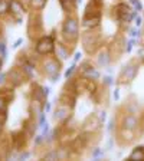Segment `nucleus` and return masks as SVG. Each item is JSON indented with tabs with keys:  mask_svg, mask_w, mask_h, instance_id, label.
Wrapping results in <instances>:
<instances>
[{
	"mask_svg": "<svg viewBox=\"0 0 144 161\" xmlns=\"http://www.w3.org/2000/svg\"><path fill=\"white\" fill-rule=\"evenodd\" d=\"M137 124H138V121L135 117H127L124 119V128H127V129H134L137 127Z\"/></svg>",
	"mask_w": 144,
	"mask_h": 161,
	"instance_id": "39448f33",
	"label": "nucleus"
},
{
	"mask_svg": "<svg viewBox=\"0 0 144 161\" xmlns=\"http://www.w3.org/2000/svg\"><path fill=\"white\" fill-rule=\"evenodd\" d=\"M52 49H53V42H52L51 38H43V39H41V40L38 42V45H36V51H38L39 53H42V55L49 53Z\"/></svg>",
	"mask_w": 144,
	"mask_h": 161,
	"instance_id": "f257e3e1",
	"label": "nucleus"
},
{
	"mask_svg": "<svg viewBox=\"0 0 144 161\" xmlns=\"http://www.w3.org/2000/svg\"><path fill=\"white\" fill-rule=\"evenodd\" d=\"M105 82H107V84H111V78H110V76H108V78H105Z\"/></svg>",
	"mask_w": 144,
	"mask_h": 161,
	"instance_id": "6ab92c4d",
	"label": "nucleus"
},
{
	"mask_svg": "<svg viewBox=\"0 0 144 161\" xmlns=\"http://www.w3.org/2000/svg\"><path fill=\"white\" fill-rule=\"evenodd\" d=\"M130 2L134 5V7H135V10L138 12V10H141V3L138 2V0H130Z\"/></svg>",
	"mask_w": 144,
	"mask_h": 161,
	"instance_id": "9b49d317",
	"label": "nucleus"
},
{
	"mask_svg": "<svg viewBox=\"0 0 144 161\" xmlns=\"http://www.w3.org/2000/svg\"><path fill=\"white\" fill-rule=\"evenodd\" d=\"M114 98L118 99V89H115V92H114Z\"/></svg>",
	"mask_w": 144,
	"mask_h": 161,
	"instance_id": "a211bd4d",
	"label": "nucleus"
},
{
	"mask_svg": "<svg viewBox=\"0 0 144 161\" xmlns=\"http://www.w3.org/2000/svg\"><path fill=\"white\" fill-rule=\"evenodd\" d=\"M0 109H2V111H5V102H3L2 99H0Z\"/></svg>",
	"mask_w": 144,
	"mask_h": 161,
	"instance_id": "2eb2a0df",
	"label": "nucleus"
},
{
	"mask_svg": "<svg viewBox=\"0 0 144 161\" xmlns=\"http://www.w3.org/2000/svg\"><path fill=\"white\" fill-rule=\"evenodd\" d=\"M0 51H2V55L5 56V53H6V52H5V45H3V43H0Z\"/></svg>",
	"mask_w": 144,
	"mask_h": 161,
	"instance_id": "4468645a",
	"label": "nucleus"
},
{
	"mask_svg": "<svg viewBox=\"0 0 144 161\" xmlns=\"http://www.w3.org/2000/svg\"><path fill=\"white\" fill-rule=\"evenodd\" d=\"M66 112H68V109H66L65 106L59 108V111H56V118H58V119H62V118H65V117H66Z\"/></svg>",
	"mask_w": 144,
	"mask_h": 161,
	"instance_id": "1a4fd4ad",
	"label": "nucleus"
},
{
	"mask_svg": "<svg viewBox=\"0 0 144 161\" xmlns=\"http://www.w3.org/2000/svg\"><path fill=\"white\" fill-rule=\"evenodd\" d=\"M98 62H99V65H104V66H105V65L108 63V55H107V53H105V55H101V58H99Z\"/></svg>",
	"mask_w": 144,
	"mask_h": 161,
	"instance_id": "9d476101",
	"label": "nucleus"
},
{
	"mask_svg": "<svg viewBox=\"0 0 144 161\" xmlns=\"http://www.w3.org/2000/svg\"><path fill=\"white\" fill-rule=\"evenodd\" d=\"M118 12H117V15H118V19L120 20H130L131 19V15H130V7L127 6V5H120L118 7Z\"/></svg>",
	"mask_w": 144,
	"mask_h": 161,
	"instance_id": "7ed1b4c3",
	"label": "nucleus"
},
{
	"mask_svg": "<svg viewBox=\"0 0 144 161\" xmlns=\"http://www.w3.org/2000/svg\"><path fill=\"white\" fill-rule=\"evenodd\" d=\"M64 33H65L66 36L76 38V35H78V23H76V20L68 19V20L65 22V26H64Z\"/></svg>",
	"mask_w": 144,
	"mask_h": 161,
	"instance_id": "f03ea898",
	"label": "nucleus"
},
{
	"mask_svg": "<svg viewBox=\"0 0 144 161\" xmlns=\"http://www.w3.org/2000/svg\"><path fill=\"white\" fill-rule=\"evenodd\" d=\"M58 66H56V63L53 62V61H51V62H48L46 63V73H49V75H55L56 72H58Z\"/></svg>",
	"mask_w": 144,
	"mask_h": 161,
	"instance_id": "423d86ee",
	"label": "nucleus"
},
{
	"mask_svg": "<svg viewBox=\"0 0 144 161\" xmlns=\"http://www.w3.org/2000/svg\"><path fill=\"white\" fill-rule=\"evenodd\" d=\"M101 119H105V112H101Z\"/></svg>",
	"mask_w": 144,
	"mask_h": 161,
	"instance_id": "aec40b11",
	"label": "nucleus"
},
{
	"mask_svg": "<svg viewBox=\"0 0 144 161\" xmlns=\"http://www.w3.org/2000/svg\"><path fill=\"white\" fill-rule=\"evenodd\" d=\"M9 9H10V2H7V0H0V15L6 13Z\"/></svg>",
	"mask_w": 144,
	"mask_h": 161,
	"instance_id": "6e6552de",
	"label": "nucleus"
},
{
	"mask_svg": "<svg viewBox=\"0 0 144 161\" xmlns=\"http://www.w3.org/2000/svg\"><path fill=\"white\" fill-rule=\"evenodd\" d=\"M58 51H59L61 59H66V52H65V49H64V48H61V46H58Z\"/></svg>",
	"mask_w": 144,
	"mask_h": 161,
	"instance_id": "f8f14e48",
	"label": "nucleus"
},
{
	"mask_svg": "<svg viewBox=\"0 0 144 161\" xmlns=\"http://www.w3.org/2000/svg\"><path fill=\"white\" fill-rule=\"evenodd\" d=\"M135 72H137V68L130 65V66H125V69H124V72H122V76L127 78V81H131V79L135 76Z\"/></svg>",
	"mask_w": 144,
	"mask_h": 161,
	"instance_id": "20e7f679",
	"label": "nucleus"
},
{
	"mask_svg": "<svg viewBox=\"0 0 144 161\" xmlns=\"http://www.w3.org/2000/svg\"><path fill=\"white\" fill-rule=\"evenodd\" d=\"M0 66H2V62H0Z\"/></svg>",
	"mask_w": 144,
	"mask_h": 161,
	"instance_id": "412c9836",
	"label": "nucleus"
},
{
	"mask_svg": "<svg viewBox=\"0 0 144 161\" xmlns=\"http://www.w3.org/2000/svg\"><path fill=\"white\" fill-rule=\"evenodd\" d=\"M135 25H137V26H140V25H141V19H140V18H137V19H135Z\"/></svg>",
	"mask_w": 144,
	"mask_h": 161,
	"instance_id": "dca6fc26",
	"label": "nucleus"
},
{
	"mask_svg": "<svg viewBox=\"0 0 144 161\" xmlns=\"http://www.w3.org/2000/svg\"><path fill=\"white\" fill-rule=\"evenodd\" d=\"M33 2H36V3H38V5H41V6L43 5V0H33Z\"/></svg>",
	"mask_w": 144,
	"mask_h": 161,
	"instance_id": "f3484780",
	"label": "nucleus"
},
{
	"mask_svg": "<svg viewBox=\"0 0 144 161\" xmlns=\"http://www.w3.org/2000/svg\"><path fill=\"white\" fill-rule=\"evenodd\" d=\"M74 68H75V66H72V68H69V69L66 71V73H65V76H69V75H71V73L74 72Z\"/></svg>",
	"mask_w": 144,
	"mask_h": 161,
	"instance_id": "ddd939ff",
	"label": "nucleus"
},
{
	"mask_svg": "<svg viewBox=\"0 0 144 161\" xmlns=\"http://www.w3.org/2000/svg\"><path fill=\"white\" fill-rule=\"evenodd\" d=\"M135 158L144 160V148H137L133 151V154L130 155V160H135Z\"/></svg>",
	"mask_w": 144,
	"mask_h": 161,
	"instance_id": "0eeeda50",
	"label": "nucleus"
}]
</instances>
